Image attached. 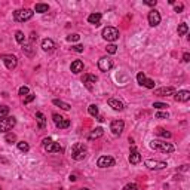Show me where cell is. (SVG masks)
<instances>
[{
    "mask_svg": "<svg viewBox=\"0 0 190 190\" xmlns=\"http://www.w3.org/2000/svg\"><path fill=\"white\" fill-rule=\"evenodd\" d=\"M150 147L153 150H157L160 153H172L175 147H174L171 143H166V141H159V140H153L150 143Z\"/></svg>",
    "mask_w": 190,
    "mask_h": 190,
    "instance_id": "6da1fadb",
    "label": "cell"
},
{
    "mask_svg": "<svg viewBox=\"0 0 190 190\" xmlns=\"http://www.w3.org/2000/svg\"><path fill=\"white\" fill-rule=\"evenodd\" d=\"M34 15V12L31 9H18L14 12V19L18 21V22H24V21H28L31 19Z\"/></svg>",
    "mask_w": 190,
    "mask_h": 190,
    "instance_id": "7a4b0ae2",
    "label": "cell"
},
{
    "mask_svg": "<svg viewBox=\"0 0 190 190\" xmlns=\"http://www.w3.org/2000/svg\"><path fill=\"white\" fill-rule=\"evenodd\" d=\"M86 146H83L82 143H77L73 146V150H71V157L75 160H83L86 157Z\"/></svg>",
    "mask_w": 190,
    "mask_h": 190,
    "instance_id": "3957f363",
    "label": "cell"
},
{
    "mask_svg": "<svg viewBox=\"0 0 190 190\" xmlns=\"http://www.w3.org/2000/svg\"><path fill=\"white\" fill-rule=\"evenodd\" d=\"M103 39L107 42H115L119 39V30L116 27H106L103 30Z\"/></svg>",
    "mask_w": 190,
    "mask_h": 190,
    "instance_id": "277c9868",
    "label": "cell"
},
{
    "mask_svg": "<svg viewBox=\"0 0 190 190\" xmlns=\"http://www.w3.org/2000/svg\"><path fill=\"white\" fill-rule=\"evenodd\" d=\"M17 125V119L12 116V117H5L0 120V132H9L12 131V128Z\"/></svg>",
    "mask_w": 190,
    "mask_h": 190,
    "instance_id": "5b68a950",
    "label": "cell"
},
{
    "mask_svg": "<svg viewBox=\"0 0 190 190\" xmlns=\"http://www.w3.org/2000/svg\"><path fill=\"white\" fill-rule=\"evenodd\" d=\"M43 147H45V150L48 153H59V152H63V147L58 143L52 141L51 138H45L43 140Z\"/></svg>",
    "mask_w": 190,
    "mask_h": 190,
    "instance_id": "8992f818",
    "label": "cell"
},
{
    "mask_svg": "<svg viewBox=\"0 0 190 190\" xmlns=\"http://www.w3.org/2000/svg\"><path fill=\"white\" fill-rule=\"evenodd\" d=\"M52 120H54L55 126L59 128V129H66V128L70 126V120L66 119V117H63L61 115H58V113H54V115H52Z\"/></svg>",
    "mask_w": 190,
    "mask_h": 190,
    "instance_id": "52a82bcc",
    "label": "cell"
},
{
    "mask_svg": "<svg viewBox=\"0 0 190 190\" xmlns=\"http://www.w3.org/2000/svg\"><path fill=\"white\" fill-rule=\"evenodd\" d=\"M137 80L140 83L141 86H146V88H149V89H155V80H152V79H147L144 73H138L137 75Z\"/></svg>",
    "mask_w": 190,
    "mask_h": 190,
    "instance_id": "ba28073f",
    "label": "cell"
},
{
    "mask_svg": "<svg viewBox=\"0 0 190 190\" xmlns=\"http://www.w3.org/2000/svg\"><path fill=\"white\" fill-rule=\"evenodd\" d=\"M115 164H116L115 157H111V156H101L97 160L98 168H110V166H115Z\"/></svg>",
    "mask_w": 190,
    "mask_h": 190,
    "instance_id": "9c48e42d",
    "label": "cell"
},
{
    "mask_svg": "<svg viewBox=\"0 0 190 190\" xmlns=\"http://www.w3.org/2000/svg\"><path fill=\"white\" fill-rule=\"evenodd\" d=\"M111 67H113V61H111L110 58L103 57V58H99V59H98V68L101 70V71L107 73Z\"/></svg>",
    "mask_w": 190,
    "mask_h": 190,
    "instance_id": "30bf717a",
    "label": "cell"
},
{
    "mask_svg": "<svg viewBox=\"0 0 190 190\" xmlns=\"http://www.w3.org/2000/svg\"><path fill=\"white\" fill-rule=\"evenodd\" d=\"M2 59H3L6 68H9V70H14L18 64V59L15 55H2Z\"/></svg>",
    "mask_w": 190,
    "mask_h": 190,
    "instance_id": "8fae6325",
    "label": "cell"
},
{
    "mask_svg": "<svg viewBox=\"0 0 190 190\" xmlns=\"http://www.w3.org/2000/svg\"><path fill=\"white\" fill-rule=\"evenodd\" d=\"M123 129H125L123 120H113L110 123V131L115 134V135H120V134L123 132Z\"/></svg>",
    "mask_w": 190,
    "mask_h": 190,
    "instance_id": "7c38bea8",
    "label": "cell"
},
{
    "mask_svg": "<svg viewBox=\"0 0 190 190\" xmlns=\"http://www.w3.org/2000/svg\"><path fill=\"white\" fill-rule=\"evenodd\" d=\"M146 166L149 168V169H164V168H166V162H162V160H152V159H147L146 162Z\"/></svg>",
    "mask_w": 190,
    "mask_h": 190,
    "instance_id": "4fadbf2b",
    "label": "cell"
},
{
    "mask_svg": "<svg viewBox=\"0 0 190 190\" xmlns=\"http://www.w3.org/2000/svg\"><path fill=\"white\" fill-rule=\"evenodd\" d=\"M147 19H149V24L152 25V27H156V25L160 24V14L157 12L156 9H153V10H150L149 12Z\"/></svg>",
    "mask_w": 190,
    "mask_h": 190,
    "instance_id": "5bb4252c",
    "label": "cell"
},
{
    "mask_svg": "<svg viewBox=\"0 0 190 190\" xmlns=\"http://www.w3.org/2000/svg\"><path fill=\"white\" fill-rule=\"evenodd\" d=\"M175 94V89L172 86H168V88H159L155 91V95H159V97H169V95H174Z\"/></svg>",
    "mask_w": 190,
    "mask_h": 190,
    "instance_id": "9a60e30c",
    "label": "cell"
},
{
    "mask_svg": "<svg viewBox=\"0 0 190 190\" xmlns=\"http://www.w3.org/2000/svg\"><path fill=\"white\" fill-rule=\"evenodd\" d=\"M174 98H175L177 103H186V101L190 99V92L189 91H178L174 95Z\"/></svg>",
    "mask_w": 190,
    "mask_h": 190,
    "instance_id": "2e32d148",
    "label": "cell"
},
{
    "mask_svg": "<svg viewBox=\"0 0 190 190\" xmlns=\"http://www.w3.org/2000/svg\"><path fill=\"white\" fill-rule=\"evenodd\" d=\"M129 162L132 164V165H137V164H140L141 162V155L137 152L135 147H131V155H129Z\"/></svg>",
    "mask_w": 190,
    "mask_h": 190,
    "instance_id": "e0dca14e",
    "label": "cell"
},
{
    "mask_svg": "<svg viewBox=\"0 0 190 190\" xmlns=\"http://www.w3.org/2000/svg\"><path fill=\"white\" fill-rule=\"evenodd\" d=\"M108 106L113 108V110H116V111H122V110L125 108L123 103H122V101H119V99H116V98H110V99H108Z\"/></svg>",
    "mask_w": 190,
    "mask_h": 190,
    "instance_id": "ac0fdd59",
    "label": "cell"
},
{
    "mask_svg": "<svg viewBox=\"0 0 190 190\" xmlns=\"http://www.w3.org/2000/svg\"><path fill=\"white\" fill-rule=\"evenodd\" d=\"M70 70L75 73V75H79L80 71H83V61L80 59H76L71 63V66H70Z\"/></svg>",
    "mask_w": 190,
    "mask_h": 190,
    "instance_id": "d6986e66",
    "label": "cell"
},
{
    "mask_svg": "<svg viewBox=\"0 0 190 190\" xmlns=\"http://www.w3.org/2000/svg\"><path fill=\"white\" fill-rule=\"evenodd\" d=\"M101 18H103V15L99 14V12H95V14H91L89 17H88V22L92 25H99V22H101Z\"/></svg>",
    "mask_w": 190,
    "mask_h": 190,
    "instance_id": "ffe728a7",
    "label": "cell"
},
{
    "mask_svg": "<svg viewBox=\"0 0 190 190\" xmlns=\"http://www.w3.org/2000/svg\"><path fill=\"white\" fill-rule=\"evenodd\" d=\"M97 80H98V77H97L95 75H85V76L82 77V82L85 83V85H86L88 88H91L92 83H95Z\"/></svg>",
    "mask_w": 190,
    "mask_h": 190,
    "instance_id": "44dd1931",
    "label": "cell"
},
{
    "mask_svg": "<svg viewBox=\"0 0 190 190\" xmlns=\"http://www.w3.org/2000/svg\"><path fill=\"white\" fill-rule=\"evenodd\" d=\"M103 134H104V129H103V128H95V129L88 135V140H97L99 137H103Z\"/></svg>",
    "mask_w": 190,
    "mask_h": 190,
    "instance_id": "7402d4cb",
    "label": "cell"
},
{
    "mask_svg": "<svg viewBox=\"0 0 190 190\" xmlns=\"http://www.w3.org/2000/svg\"><path fill=\"white\" fill-rule=\"evenodd\" d=\"M42 48H43V51H54L55 49V43L51 39H45L42 42Z\"/></svg>",
    "mask_w": 190,
    "mask_h": 190,
    "instance_id": "603a6c76",
    "label": "cell"
},
{
    "mask_svg": "<svg viewBox=\"0 0 190 190\" xmlns=\"http://www.w3.org/2000/svg\"><path fill=\"white\" fill-rule=\"evenodd\" d=\"M36 119H37L39 128H40V129H43V128L46 126V117H45V115H43L42 111H37V113H36Z\"/></svg>",
    "mask_w": 190,
    "mask_h": 190,
    "instance_id": "cb8c5ba5",
    "label": "cell"
},
{
    "mask_svg": "<svg viewBox=\"0 0 190 190\" xmlns=\"http://www.w3.org/2000/svg\"><path fill=\"white\" fill-rule=\"evenodd\" d=\"M34 10L39 12V14H45V12L49 10V6H48L46 3H37V5L34 6Z\"/></svg>",
    "mask_w": 190,
    "mask_h": 190,
    "instance_id": "d4e9b609",
    "label": "cell"
},
{
    "mask_svg": "<svg viewBox=\"0 0 190 190\" xmlns=\"http://www.w3.org/2000/svg\"><path fill=\"white\" fill-rule=\"evenodd\" d=\"M52 103H54V106H58V107H61L63 110H70V107H71L68 103H64V101H61V99H54Z\"/></svg>",
    "mask_w": 190,
    "mask_h": 190,
    "instance_id": "484cf974",
    "label": "cell"
},
{
    "mask_svg": "<svg viewBox=\"0 0 190 190\" xmlns=\"http://www.w3.org/2000/svg\"><path fill=\"white\" fill-rule=\"evenodd\" d=\"M156 135H159V137H164V138H169L171 137V132H168L166 129H164V128H156Z\"/></svg>",
    "mask_w": 190,
    "mask_h": 190,
    "instance_id": "4316f807",
    "label": "cell"
},
{
    "mask_svg": "<svg viewBox=\"0 0 190 190\" xmlns=\"http://www.w3.org/2000/svg\"><path fill=\"white\" fill-rule=\"evenodd\" d=\"M177 31H178V36H184V34L189 31V25L186 24V22H181V24L178 25V30Z\"/></svg>",
    "mask_w": 190,
    "mask_h": 190,
    "instance_id": "83f0119b",
    "label": "cell"
},
{
    "mask_svg": "<svg viewBox=\"0 0 190 190\" xmlns=\"http://www.w3.org/2000/svg\"><path fill=\"white\" fill-rule=\"evenodd\" d=\"M17 146H18V149L21 150V152H24V153H27V152L30 150V146H28V143H25V141H19Z\"/></svg>",
    "mask_w": 190,
    "mask_h": 190,
    "instance_id": "f1b7e54d",
    "label": "cell"
},
{
    "mask_svg": "<svg viewBox=\"0 0 190 190\" xmlns=\"http://www.w3.org/2000/svg\"><path fill=\"white\" fill-rule=\"evenodd\" d=\"M8 115H9V107L8 106H0V120L5 119V117H8Z\"/></svg>",
    "mask_w": 190,
    "mask_h": 190,
    "instance_id": "f546056e",
    "label": "cell"
},
{
    "mask_svg": "<svg viewBox=\"0 0 190 190\" xmlns=\"http://www.w3.org/2000/svg\"><path fill=\"white\" fill-rule=\"evenodd\" d=\"M22 52L27 54L28 57H31L33 55V46L31 45H22Z\"/></svg>",
    "mask_w": 190,
    "mask_h": 190,
    "instance_id": "4dcf8cb0",
    "label": "cell"
},
{
    "mask_svg": "<svg viewBox=\"0 0 190 190\" xmlns=\"http://www.w3.org/2000/svg\"><path fill=\"white\" fill-rule=\"evenodd\" d=\"M88 111H89V115L91 116H98V106L91 104V106L88 107Z\"/></svg>",
    "mask_w": 190,
    "mask_h": 190,
    "instance_id": "1f68e13d",
    "label": "cell"
},
{
    "mask_svg": "<svg viewBox=\"0 0 190 190\" xmlns=\"http://www.w3.org/2000/svg\"><path fill=\"white\" fill-rule=\"evenodd\" d=\"M15 39H17L18 43H24V42H25L24 33H22V31H17V33H15Z\"/></svg>",
    "mask_w": 190,
    "mask_h": 190,
    "instance_id": "d6a6232c",
    "label": "cell"
},
{
    "mask_svg": "<svg viewBox=\"0 0 190 190\" xmlns=\"http://www.w3.org/2000/svg\"><path fill=\"white\" fill-rule=\"evenodd\" d=\"M5 140H6V143L12 144V143H15V141H17V135H15V134H6Z\"/></svg>",
    "mask_w": 190,
    "mask_h": 190,
    "instance_id": "836d02e7",
    "label": "cell"
},
{
    "mask_svg": "<svg viewBox=\"0 0 190 190\" xmlns=\"http://www.w3.org/2000/svg\"><path fill=\"white\" fill-rule=\"evenodd\" d=\"M106 51H107L108 54H116V52H117V46H116V45H113V43H110V45H107Z\"/></svg>",
    "mask_w": 190,
    "mask_h": 190,
    "instance_id": "e575fe53",
    "label": "cell"
},
{
    "mask_svg": "<svg viewBox=\"0 0 190 190\" xmlns=\"http://www.w3.org/2000/svg\"><path fill=\"white\" fill-rule=\"evenodd\" d=\"M28 94H30V89H28L27 86H21V88H19V95H21V97H27Z\"/></svg>",
    "mask_w": 190,
    "mask_h": 190,
    "instance_id": "d590c367",
    "label": "cell"
},
{
    "mask_svg": "<svg viewBox=\"0 0 190 190\" xmlns=\"http://www.w3.org/2000/svg\"><path fill=\"white\" fill-rule=\"evenodd\" d=\"M123 190H138V184H135V183H129V184H126L123 187Z\"/></svg>",
    "mask_w": 190,
    "mask_h": 190,
    "instance_id": "8d00e7d4",
    "label": "cell"
},
{
    "mask_svg": "<svg viewBox=\"0 0 190 190\" xmlns=\"http://www.w3.org/2000/svg\"><path fill=\"white\" fill-rule=\"evenodd\" d=\"M153 107L157 108V110H164V108L168 107V104H165V103H153Z\"/></svg>",
    "mask_w": 190,
    "mask_h": 190,
    "instance_id": "74e56055",
    "label": "cell"
},
{
    "mask_svg": "<svg viewBox=\"0 0 190 190\" xmlns=\"http://www.w3.org/2000/svg\"><path fill=\"white\" fill-rule=\"evenodd\" d=\"M169 115L166 113V111H157L156 113V119H168Z\"/></svg>",
    "mask_w": 190,
    "mask_h": 190,
    "instance_id": "f35d334b",
    "label": "cell"
},
{
    "mask_svg": "<svg viewBox=\"0 0 190 190\" xmlns=\"http://www.w3.org/2000/svg\"><path fill=\"white\" fill-rule=\"evenodd\" d=\"M67 40L68 42H77V40H80V36H79V34H70V36L67 37Z\"/></svg>",
    "mask_w": 190,
    "mask_h": 190,
    "instance_id": "ab89813d",
    "label": "cell"
},
{
    "mask_svg": "<svg viewBox=\"0 0 190 190\" xmlns=\"http://www.w3.org/2000/svg\"><path fill=\"white\" fill-rule=\"evenodd\" d=\"M34 98H36V95H34V94H28V95H27V97L24 98V104H28V103H31Z\"/></svg>",
    "mask_w": 190,
    "mask_h": 190,
    "instance_id": "60d3db41",
    "label": "cell"
},
{
    "mask_svg": "<svg viewBox=\"0 0 190 190\" xmlns=\"http://www.w3.org/2000/svg\"><path fill=\"white\" fill-rule=\"evenodd\" d=\"M157 0H146L144 2V5H147V6H156Z\"/></svg>",
    "mask_w": 190,
    "mask_h": 190,
    "instance_id": "b9f144b4",
    "label": "cell"
},
{
    "mask_svg": "<svg viewBox=\"0 0 190 190\" xmlns=\"http://www.w3.org/2000/svg\"><path fill=\"white\" fill-rule=\"evenodd\" d=\"M73 51H76V52H83V46L82 45H76V46H73Z\"/></svg>",
    "mask_w": 190,
    "mask_h": 190,
    "instance_id": "7bdbcfd3",
    "label": "cell"
},
{
    "mask_svg": "<svg viewBox=\"0 0 190 190\" xmlns=\"http://www.w3.org/2000/svg\"><path fill=\"white\" fill-rule=\"evenodd\" d=\"M183 61H184V63H189L190 61V54L189 52H186V54L183 55Z\"/></svg>",
    "mask_w": 190,
    "mask_h": 190,
    "instance_id": "ee69618b",
    "label": "cell"
},
{
    "mask_svg": "<svg viewBox=\"0 0 190 190\" xmlns=\"http://www.w3.org/2000/svg\"><path fill=\"white\" fill-rule=\"evenodd\" d=\"M183 9H184V6H183V5H175V12H177V14L183 12Z\"/></svg>",
    "mask_w": 190,
    "mask_h": 190,
    "instance_id": "f6af8a7d",
    "label": "cell"
},
{
    "mask_svg": "<svg viewBox=\"0 0 190 190\" xmlns=\"http://www.w3.org/2000/svg\"><path fill=\"white\" fill-rule=\"evenodd\" d=\"M77 178H76V175H70V181H76Z\"/></svg>",
    "mask_w": 190,
    "mask_h": 190,
    "instance_id": "bcb514c9",
    "label": "cell"
},
{
    "mask_svg": "<svg viewBox=\"0 0 190 190\" xmlns=\"http://www.w3.org/2000/svg\"><path fill=\"white\" fill-rule=\"evenodd\" d=\"M97 120H98V122H104V117H103V116H98V119H97Z\"/></svg>",
    "mask_w": 190,
    "mask_h": 190,
    "instance_id": "7dc6e473",
    "label": "cell"
},
{
    "mask_svg": "<svg viewBox=\"0 0 190 190\" xmlns=\"http://www.w3.org/2000/svg\"><path fill=\"white\" fill-rule=\"evenodd\" d=\"M80 190H88V189H80Z\"/></svg>",
    "mask_w": 190,
    "mask_h": 190,
    "instance_id": "c3c4849f",
    "label": "cell"
}]
</instances>
